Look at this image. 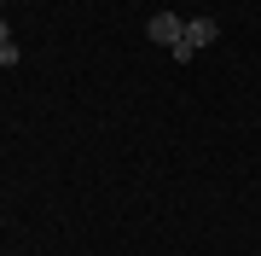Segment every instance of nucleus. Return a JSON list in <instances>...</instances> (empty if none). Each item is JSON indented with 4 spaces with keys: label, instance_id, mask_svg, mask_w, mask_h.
<instances>
[{
    "label": "nucleus",
    "instance_id": "nucleus-2",
    "mask_svg": "<svg viewBox=\"0 0 261 256\" xmlns=\"http://www.w3.org/2000/svg\"><path fill=\"white\" fill-rule=\"evenodd\" d=\"M145 35L157 41V47H174V41L186 35V18H180V12H157V18L145 24Z\"/></svg>",
    "mask_w": 261,
    "mask_h": 256
},
{
    "label": "nucleus",
    "instance_id": "nucleus-1",
    "mask_svg": "<svg viewBox=\"0 0 261 256\" xmlns=\"http://www.w3.org/2000/svg\"><path fill=\"white\" fill-rule=\"evenodd\" d=\"M215 35H221V29H215V18H186V35L168 47V53H174V64H192V53H197V47H209Z\"/></svg>",
    "mask_w": 261,
    "mask_h": 256
},
{
    "label": "nucleus",
    "instance_id": "nucleus-3",
    "mask_svg": "<svg viewBox=\"0 0 261 256\" xmlns=\"http://www.w3.org/2000/svg\"><path fill=\"white\" fill-rule=\"evenodd\" d=\"M6 41H12V24H6V18H0V47H6Z\"/></svg>",
    "mask_w": 261,
    "mask_h": 256
}]
</instances>
